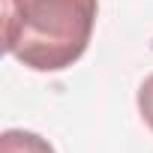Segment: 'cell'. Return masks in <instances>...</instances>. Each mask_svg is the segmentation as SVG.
Masks as SVG:
<instances>
[{"mask_svg": "<svg viewBox=\"0 0 153 153\" xmlns=\"http://www.w3.org/2000/svg\"><path fill=\"white\" fill-rule=\"evenodd\" d=\"M99 0H3V48L36 72L78 60L96 27Z\"/></svg>", "mask_w": 153, "mask_h": 153, "instance_id": "6da1fadb", "label": "cell"}, {"mask_svg": "<svg viewBox=\"0 0 153 153\" xmlns=\"http://www.w3.org/2000/svg\"><path fill=\"white\" fill-rule=\"evenodd\" d=\"M0 153H54V147L27 129H6L0 135Z\"/></svg>", "mask_w": 153, "mask_h": 153, "instance_id": "7a4b0ae2", "label": "cell"}, {"mask_svg": "<svg viewBox=\"0 0 153 153\" xmlns=\"http://www.w3.org/2000/svg\"><path fill=\"white\" fill-rule=\"evenodd\" d=\"M138 111H141L144 123L153 129V75H147L144 84L138 87Z\"/></svg>", "mask_w": 153, "mask_h": 153, "instance_id": "3957f363", "label": "cell"}]
</instances>
